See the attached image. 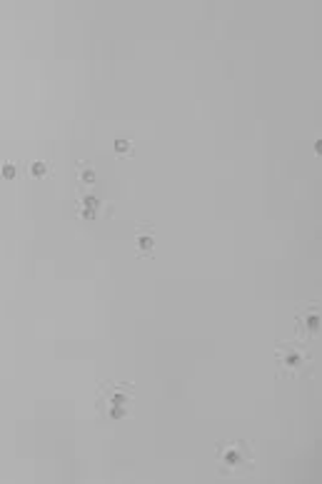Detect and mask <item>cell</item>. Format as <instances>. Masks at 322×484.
<instances>
[{"mask_svg": "<svg viewBox=\"0 0 322 484\" xmlns=\"http://www.w3.org/2000/svg\"><path fill=\"white\" fill-rule=\"evenodd\" d=\"M217 459L222 467H243L253 462V454L245 442H222L217 447Z\"/></svg>", "mask_w": 322, "mask_h": 484, "instance_id": "1", "label": "cell"}, {"mask_svg": "<svg viewBox=\"0 0 322 484\" xmlns=\"http://www.w3.org/2000/svg\"><path fill=\"white\" fill-rule=\"evenodd\" d=\"M277 357H280V362L285 364V367H300L302 362H305V357H302V349L295 345H282L277 349Z\"/></svg>", "mask_w": 322, "mask_h": 484, "instance_id": "2", "label": "cell"}, {"mask_svg": "<svg viewBox=\"0 0 322 484\" xmlns=\"http://www.w3.org/2000/svg\"><path fill=\"white\" fill-rule=\"evenodd\" d=\"M150 227L147 225H142V227H137V232H135V237H137V247H142V250H150L152 247V237H150Z\"/></svg>", "mask_w": 322, "mask_h": 484, "instance_id": "3", "label": "cell"}, {"mask_svg": "<svg viewBox=\"0 0 322 484\" xmlns=\"http://www.w3.org/2000/svg\"><path fill=\"white\" fill-rule=\"evenodd\" d=\"M130 150H132V142H130L128 138H118V140H115V152H118V155H120V152H123V155H128Z\"/></svg>", "mask_w": 322, "mask_h": 484, "instance_id": "4", "label": "cell"}, {"mask_svg": "<svg viewBox=\"0 0 322 484\" xmlns=\"http://www.w3.org/2000/svg\"><path fill=\"white\" fill-rule=\"evenodd\" d=\"M45 172H48V167H45V162H35V165H33V175H35V177H38V175L43 177Z\"/></svg>", "mask_w": 322, "mask_h": 484, "instance_id": "5", "label": "cell"}, {"mask_svg": "<svg viewBox=\"0 0 322 484\" xmlns=\"http://www.w3.org/2000/svg\"><path fill=\"white\" fill-rule=\"evenodd\" d=\"M3 175H5V177H13V165H5V167H3Z\"/></svg>", "mask_w": 322, "mask_h": 484, "instance_id": "6", "label": "cell"}]
</instances>
